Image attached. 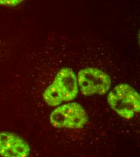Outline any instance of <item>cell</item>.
Returning a JSON list of instances; mask_svg holds the SVG:
<instances>
[{"label": "cell", "instance_id": "obj_6", "mask_svg": "<svg viewBox=\"0 0 140 157\" xmlns=\"http://www.w3.org/2000/svg\"><path fill=\"white\" fill-rule=\"evenodd\" d=\"M25 0H0L1 7H15L20 5Z\"/></svg>", "mask_w": 140, "mask_h": 157}, {"label": "cell", "instance_id": "obj_2", "mask_svg": "<svg viewBox=\"0 0 140 157\" xmlns=\"http://www.w3.org/2000/svg\"><path fill=\"white\" fill-rule=\"evenodd\" d=\"M108 101L117 114L126 119H131L140 112V94L126 83L117 85L108 94Z\"/></svg>", "mask_w": 140, "mask_h": 157}, {"label": "cell", "instance_id": "obj_3", "mask_svg": "<svg viewBox=\"0 0 140 157\" xmlns=\"http://www.w3.org/2000/svg\"><path fill=\"white\" fill-rule=\"evenodd\" d=\"M88 118L83 107L77 103L63 105L56 108L50 116V123L57 128L80 129Z\"/></svg>", "mask_w": 140, "mask_h": 157}, {"label": "cell", "instance_id": "obj_5", "mask_svg": "<svg viewBox=\"0 0 140 157\" xmlns=\"http://www.w3.org/2000/svg\"><path fill=\"white\" fill-rule=\"evenodd\" d=\"M30 154L28 143L20 136L9 132H0V155L26 157Z\"/></svg>", "mask_w": 140, "mask_h": 157}, {"label": "cell", "instance_id": "obj_1", "mask_svg": "<svg viewBox=\"0 0 140 157\" xmlns=\"http://www.w3.org/2000/svg\"><path fill=\"white\" fill-rule=\"evenodd\" d=\"M78 79L73 71L63 68L59 71L52 83L43 93V99L49 106H57L64 101H70L78 94Z\"/></svg>", "mask_w": 140, "mask_h": 157}, {"label": "cell", "instance_id": "obj_4", "mask_svg": "<svg viewBox=\"0 0 140 157\" xmlns=\"http://www.w3.org/2000/svg\"><path fill=\"white\" fill-rule=\"evenodd\" d=\"M77 79L81 93L85 96L103 95L109 90L111 86V80L109 75L94 68L81 70Z\"/></svg>", "mask_w": 140, "mask_h": 157}]
</instances>
